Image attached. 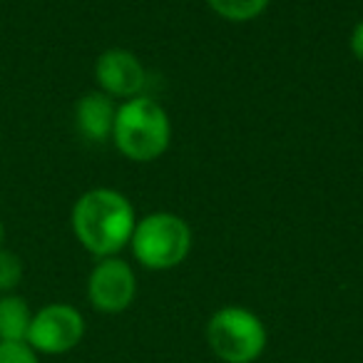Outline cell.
Listing matches in <instances>:
<instances>
[{"label": "cell", "mask_w": 363, "mask_h": 363, "mask_svg": "<svg viewBox=\"0 0 363 363\" xmlns=\"http://www.w3.org/2000/svg\"><path fill=\"white\" fill-rule=\"evenodd\" d=\"M209 8L229 23H247L267 11L269 0H207Z\"/></svg>", "instance_id": "30bf717a"}, {"label": "cell", "mask_w": 363, "mask_h": 363, "mask_svg": "<svg viewBox=\"0 0 363 363\" xmlns=\"http://www.w3.org/2000/svg\"><path fill=\"white\" fill-rule=\"evenodd\" d=\"M33 311L18 294H0V341H26L30 331Z\"/></svg>", "instance_id": "9c48e42d"}, {"label": "cell", "mask_w": 363, "mask_h": 363, "mask_svg": "<svg viewBox=\"0 0 363 363\" xmlns=\"http://www.w3.org/2000/svg\"><path fill=\"white\" fill-rule=\"evenodd\" d=\"M70 222L77 242L100 259L117 257L130 244L137 227L132 202L122 192L107 187L82 194L72 207Z\"/></svg>", "instance_id": "6da1fadb"}, {"label": "cell", "mask_w": 363, "mask_h": 363, "mask_svg": "<svg viewBox=\"0 0 363 363\" xmlns=\"http://www.w3.org/2000/svg\"><path fill=\"white\" fill-rule=\"evenodd\" d=\"M207 343L224 363H254L267 348V326L242 306H224L209 318Z\"/></svg>", "instance_id": "277c9868"}, {"label": "cell", "mask_w": 363, "mask_h": 363, "mask_svg": "<svg viewBox=\"0 0 363 363\" xmlns=\"http://www.w3.org/2000/svg\"><path fill=\"white\" fill-rule=\"evenodd\" d=\"M351 50H353V55L363 62V21L358 23V26L353 28V33H351Z\"/></svg>", "instance_id": "4fadbf2b"}, {"label": "cell", "mask_w": 363, "mask_h": 363, "mask_svg": "<svg viewBox=\"0 0 363 363\" xmlns=\"http://www.w3.org/2000/svg\"><path fill=\"white\" fill-rule=\"evenodd\" d=\"M130 247L137 262L152 272L172 269L187 259L192 249V229L172 212H155L137 222Z\"/></svg>", "instance_id": "3957f363"}, {"label": "cell", "mask_w": 363, "mask_h": 363, "mask_svg": "<svg viewBox=\"0 0 363 363\" xmlns=\"http://www.w3.org/2000/svg\"><path fill=\"white\" fill-rule=\"evenodd\" d=\"M137 294V279L125 259H100L87 279V298L102 313H122Z\"/></svg>", "instance_id": "8992f818"}, {"label": "cell", "mask_w": 363, "mask_h": 363, "mask_svg": "<svg viewBox=\"0 0 363 363\" xmlns=\"http://www.w3.org/2000/svg\"><path fill=\"white\" fill-rule=\"evenodd\" d=\"M115 117H117L115 102L102 90L85 92L75 105L77 132L90 142H105L107 137H112Z\"/></svg>", "instance_id": "ba28073f"}, {"label": "cell", "mask_w": 363, "mask_h": 363, "mask_svg": "<svg viewBox=\"0 0 363 363\" xmlns=\"http://www.w3.org/2000/svg\"><path fill=\"white\" fill-rule=\"evenodd\" d=\"M95 80L100 90L110 97H137L147 85V70L135 52L112 48L105 50L95 62Z\"/></svg>", "instance_id": "52a82bcc"}, {"label": "cell", "mask_w": 363, "mask_h": 363, "mask_svg": "<svg viewBox=\"0 0 363 363\" xmlns=\"http://www.w3.org/2000/svg\"><path fill=\"white\" fill-rule=\"evenodd\" d=\"M0 363H40L38 353L26 341H0Z\"/></svg>", "instance_id": "7c38bea8"}, {"label": "cell", "mask_w": 363, "mask_h": 363, "mask_svg": "<svg viewBox=\"0 0 363 363\" xmlns=\"http://www.w3.org/2000/svg\"><path fill=\"white\" fill-rule=\"evenodd\" d=\"M112 140L132 162L160 160L172 142V122L167 110L152 97H130L125 105L117 107Z\"/></svg>", "instance_id": "7a4b0ae2"}, {"label": "cell", "mask_w": 363, "mask_h": 363, "mask_svg": "<svg viewBox=\"0 0 363 363\" xmlns=\"http://www.w3.org/2000/svg\"><path fill=\"white\" fill-rule=\"evenodd\" d=\"M23 281V262L16 252L0 247V294H13Z\"/></svg>", "instance_id": "8fae6325"}, {"label": "cell", "mask_w": 363, "mask_h": 363, "mask_svg": "<svg viewBox=\"0 0 363 363\" xmlns=\"http://www.w3.org/2000/svg\"><path fill=\"white\" fill-rule=\"evenodd\" d=\"M3 237H6V227H3V219H0V247H3Z\"/></svg>", "instance_id": "5bb4252c"}, {"label": "cell", "mask_w": 363, "mask_h": 363, "mask_svg": "<svg viewBox=\"0 0 363 363\" xmlns=\"http://www.w3.org/2000/svg\"><path fill=\"white\" fill-rule=\"evenodd\" d=\"M85 336V318L70 303H48L33 313L28 346L35 353L60 356L77 346Z\"/></svg>", "instance_id": "5b68a950"}]
</instances>
